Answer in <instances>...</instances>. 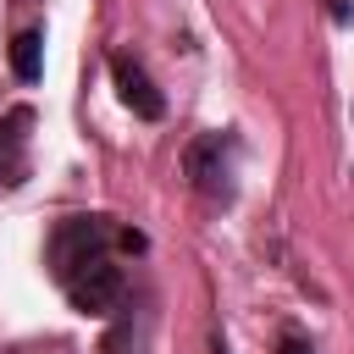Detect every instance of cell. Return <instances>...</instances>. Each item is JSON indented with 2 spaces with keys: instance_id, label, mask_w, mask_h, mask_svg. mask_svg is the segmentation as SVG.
Returning a JSON list of instances; mask_svg holds the SVG:
<instances>
[{
  "instance_id": "obj_1",
  "label": "cell",
  "mask_w": 354,
  "mask_h": 354,
  "mask_svg": "<svg viewBox=\"0 0 354 354\" xmlns=\"http://www.w3.org/2000/svg\"><path fill=\"white\" fill-rule=\"evenodd\" d=\"M111 243H122V227H116L111 216H66V221L50 232V249H44L50 277H55V282H66L77 266H88V260L111 254Z\"/></svg>"
},
{
  "instance_id": "obj_2",
  "label": "cell",
  "mask_w": 354,
  "mask_h": 354,
  "mask_svg": "<svg viewBox=\"0 0 354 354\" xmlns=\"http://www.w3.org/2000/svg\"><path fill=\"white\" fill-rule=\"evenodd\" d=\"M232 155H238V138L232 133H199L183 155V171L199 194L210 199H232Z\"/></svg>"
},
{
  "instance_id": "obj_3",
  "label": "cell",
  "mask_w": 354,
  "mask_h": 354,
  "mask_svg": "<svg viewBox=\"0 0 354 354\" xmlns=\"http://www.w3.org/2000/svg\"><path fill=\"white\" fill-rule=\"evenodd\" d=\"M61 293L72 299L77 315H111V310L122 304V293H127V277H122V266H116L111 254H100V260H88V266H77V271L61 282Z\"/></svg>"
},
{
  "instance_id": "obj_4",
  "label": "cell",
  "mask_w": 354,
  "mask_h": 354,
  "mask_svg": "<svg viewBox=\"0 0 354 354\" xmlns=\"http://www.w3.org/2000/svg\"><path fill=\"white\" fill-rule=\"evenodd\" d=\"M111 77H116V94H122V105L133 111V116H144V122H160L166 116V100H160V88L149 83V72L122 50V55H111Z\"/></svg>"
},
{
  "instance_id": "obj_5",
  "label": "cell",
  "mask_w": 354,
  "mask_h": 354,
  "mask_svg": "<svg viewBox=\"0 0 354 354\" xmlns=\"http://www.w3.org/2000/svg\"><path fill=\"white\" fill-rule=\"evenodd\" d=\"M28 133H33V111L28 105H11L0 116V183H17L22 166H28Z\"/></svg>"
},
{
  "instance_id": "obj_6",
  "label": "cell",
  "mask_w": 354,
  "mask_h": 354,
  "mask_svg": "<svg viewBox=\"0 0 354 354\" xmlns=\"http://www.w3.org/2000/svg\"><path fill=\"white\" fill-rule=\"evenodd\" d=\"M11 72H17L22 83H39V72H44V33H39V28H22V33L11 39Z\"/></svg>"
},
{
  "instance_id": "obj_7",
  "label": "cell",
  "mask_w": 354,
  "mask_h": 354,
  "mask_svg": "<svg viewBox=\"0 0 354 354\" xmlns=\"http://www.w3.org/2000/svg\"><path fill=\"white\" fill-rule=\"evenodd\" d=\"M277 354H310V343H299V337H282V348Z\"/></svg>"
},
{
  "instance_id": "obj_8",
  "label": "cell",
  "mask_w": 354,
  "mask_h": 354,
  "mask_svg": "<svg viewBox=\"0 0 354 354\" xmlns=\"http://www.w3.org/2000/svg\"><path fill=\"white\" fill-rule=\"evenodd\" d=\"M326 11H332V17H337V22H343V17H348V6H343V0H326Z\"/></svg>"
},
{
  "instance_id": "obj_9",
  "label": "cell",
  "mask_w": 354,
  "mask_h": 354,
  "mask_svg": "<svg viewBox=\"0 0 354 354\" xmlns=\"http://www.w3.org/2000/svg\"><path fill=\"white\" fill-rule=\"evenodd\" d=\"M210 354H227V343H221V337H216V343H210Z\"/></svg>"
}]
</instances>
